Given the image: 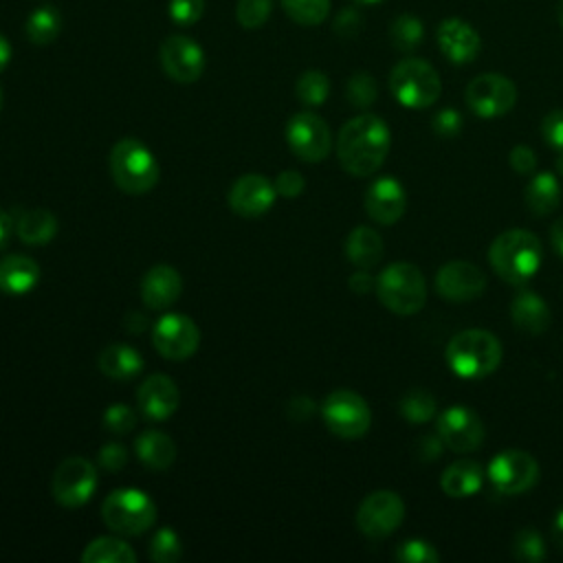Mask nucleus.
<instances>
[{"mask_svg":"<svg viewBox=\"0 0 563 563\" xmlns=\"http://www.w3.org/2000/svg\"><path fill=\"white\" fill-rule=\"evenodd\" d=\"M486 288V275L479 266L466 260H453L446 262L438 275H435V290L446 301H473L477 299Z\"/></svg>","mask_w":563,"mask_h":563,"instance_id":"obj_17","label":"nucleus"},{"mask_svg":"<svg viewBox=\"0 0 563 563\" xmlns=\"http://www.w3.org/2000/svg\"><path fill=\"white\" fill-rule=\"evenodd\" d=\"M273 185H275L277 196H282V198H297L303 191L306 180H303V176L297 169H284V172L277 174Z\"/></svg>","mask_w":563,"mask_h":563,"instance_id":"obj_45","label":"nucleus"},{"mask_svg":"<svg viewBox=\"0 0 563 563\" xmlns=\"http://www.w3.org/2000/svg\"><path fill=\"white\" fill-rule=\"evenodd\" d=\"M169 18L178 26L196 24L205 13V0H169Z\"/></svg>","mask_w":563,"mask_h":563,"instance_id":"obj_43","label":"nucleus"},{"mask_svg":"<svg viewBox=\"0 0 563 563\" xmlns=\"http://www.w3.org/2000/svg\"><path fill=\"white\" fill-rule=\"evenodd\" d=\"M59 33H62V13L51 4L37 7L35 11H31L24 22V35L35 46H46L55 42Z\"/></svg>","mask_w":563,"mask_h":563,"instance_id":"obj_31","label":"nucleus"},{"mask_svg":"<svg viewBox=\"0 0 563 563\" xmlns=\"http://www.w3.org/2000/svg\"><path fill=\"white\" fill-rule=\"evenodd\" d=\"M152 343L161 356L169 361H185L196 354L200 345V330L187 314L167 312L154 323Z\"/></svg>","mask_w":563,"mask_h":563,"instance_id":"obj_14","label":"nucleus"},{"mask_svg":"<svg viewBox=\"0 0 563 563\" xmlns=\"http://www.w3.org/2000/svg\"><path fill=\"white\" fill-rule=\"evenodd\" d=\"M543 139L559 152H563V110H552L541 121Z\"/></svg>","mask_w":563,"mask_h":563,"instance_id":"obj_46","label":"nucleus"},{"mask_svg":"<svg viewBox=\"0 0 563 563\" xmlns=\"http://www.w3.org/2000/svg\"><path fill=\"white\" fill-rule=\"evenodd\" d=\"M556 18H559V24L563 29V0H559V4H556Z\"/></svg>","mask_w":563,"mask_h":563,"instance_id":"obj_57","label":"nucleus"},{"mask_svg":"<svg viewBox=\"0 0 563 563\" xmlns=\"http://www.w3.org/2000/svg\"><path fill=\"white\" fill-rule=\"evenodd\" d=\"M158 57L165 75L178 84H194L205 73V51L187 35L165 37Z\"/></svg>","mask_w":563,"mask_h":563,"instance_id":"obj_15","label":"nucleus"},{"mask_svg":"<svg viewBox=\"0 0 563 563\" xmlns=\"http://www.w3.org/2000/svg\"><path fill=\"white\" fill-rule=\"evenodd\" d=\"M464 99L477 117L497 119L515 108L517 86L499 73H482L468 81Z\"/></svg>","mask_w":563,"mask_h":563,"instance_id":"obj_10","label":"nucleus"},{"mask_svg":"<svg viewBox=\"0 0 563 563\" xmlns=\"http://www.w3.org/2000/svg\"><path fill=\"white\" fill-rule=\"evenodd\" d=\"M422 35H424L422 22H420L416 15H409V13L398 15V18L391 22V26H389V40H391V44H394L398 51H405V53L418 48Z\"/></svg>","mask_w":563,"mask_h":563,"instance_id":"obj_34","label":"nucleus"},{"mask_svg":"<svg viewBox=\"0 0 563 563\" xmlns=\"http://www.w3.org/2000/svg\"><path fill=\"white\" fill-rule=\"evenodd\" d=\"M486 475L499 493L521 495L537 484L539 464L530 453L521 449H506L490 460Z\"/></svg>","mask_w":563,"mask_h":563,"instance_id":"obj_12","label":"nucleus"},{"mask_svg":"<svg viewBox=\"0 0 563 563\" xmlns=\"http://www.w3.org/2000/svg\"><path fill=\"white\" fill-rule=\"evenodd\" d=\"M2 106H4V92H2V88H0V112H2Z\"/></svg>","mask_w":563,"mask_h":563,"instance_id":"obj_60","label":"nucleus"},{"mask_svg":"<svg viewBox=\"0 0 563 563\" xmlns=\"http://www.w3.org/2000/svg\"><path fill=\"white\" fill-rule=\"evenodd\" d=\"M108 167L114 185L130 196L147 194L156 187L161 176L156 156L134 136H125L112 145Z\"/></svg>","mask_w":563,"mask_h":563,"instance_id":"obj_3","label":"nucleus"},{"mask_svg":"<svg viewBox=\"0 0 563 563\" xmlns=\"http://www.w3.org/2000/svg\"><path fill=\"white\" fill-rule=\"evenodd\" d=\"M84 563H134L136 552L123 539L97 537L81 552Z\"/></svg>","mask_w":563,"mask_h":563,"instance_id":"obj_32","label":"nucleus"},{"mask_svg":"<svg viewBox=\"0 0 563 563\" xmlns=\"http://www.w3.org/2000/svg\"><path fill=\"white\" fill-rule=\"evenodd\" d=\"M183 292V277L169 264L152 266L141 282V299L152 310H165L178 301Z\"/></svg>","mask_w":563,"mask_h":563,"instance_id":"obj_22","label":"nucleus"},{"mask_svg":"<svg viewBox=\"0 0 563 563\" xmlns=\"http://www.w3.org/2000/svg\"><path fill=\"white\" fill-rule=\"evenodd\" d=\"M433 130L435 134L440 136H455L460 130H462V117L460 112L446 108V110H440L435 117H433Z\"/></svg>","mask_w":563,"mask_h":563,"instance_id":"obj_48","label":"nucleus"},{"mask_svg":"<svg viewBox=\"0 0 563 563\" xmlns=\"http://www.w3.org/2000/svg\"><path fill=\"white\" fill-rule=\"evenodd\" d=\"M438 48L451 64H468L479 55L482 40L479 33L460 18H446L435 31Z\"/></svg>","mask_w":563,"mask_h":563,"instance_id":"obj_20","label":"nucleus"},{"mask_svg":"<svg viewBox=\"0 0 563 563\" xmlns=\"http://www.w3.org/2000/svg\"><path fill=\"white\" fill-rule=\"evenodd\" d=\"M510 317L515 325L528 334H541L550 325V308L532 290H523L512 299Z\"/></svg>","mask_w":563,"mask_h":563,"instance_id":"obj_27","label":"nucleus"},{"mask_svg":"<svg viewBox=\"0 0 563 563\" xmlns=\"http://www.w3.org/2000/svg\"><path fill=\"white\" fill-rule=\"evenodd\" d=\"M512 550H515L517 559H521V561H541L545 556L543 539L534 528H521L515 534Z\"/></svg>","mask_w":563,"mask_h":563,"instance_id":"obj_41","label":"nucleus"},{"mask_svg":"<svg viewBox=\"0 0 563 563\" xmlns=\"http://www.w3.org/2000/svg\"><path fill=\"white\" fill-rule=\"evenodd\" d=\"M286 143L297 158L306 163H321L332 150V134L319 114L303 110L288 119Z\"/></svg>","mask_w":563,"mask_h":563,"instance_id":"obj_11","label":"nucleus"},{"mask_svg":"<svg viewBox=\"0 0 563 563\" xmlns=\"http://www.w3.org/2000/svg\"><path fill=\"white\" fill-rule=\"evenodd\" d=\"M376 295L394 314H416L427 301L424 275L411 262H394L380 271L376 279Z\"/></svg>","mask_w":563,"mask_h":563,"instance_id":"obj_5","label":"nucleus"},{"mask_svg":"<svg viewBox=\"0 0 563 563\" xmlns=\"http://www.w3.org/2000/svg\"><path fill=\"white\" fill-rule=\"evenodd\" d=\"M556 167H559V172H561V176H563V152H559V161H556Z\"/></svg>","mask_w":563,"mask_h":563,"instance_id":"obj_58","label":"nucleus"},{"mask_svg":"<svg viewBox=\"0 0 563 563\" xmlns=\"http://www.w3.org/2000/svg\"><path fill=\"white\" fill-rule=\"evenodd\" d=\"M136 405L147 420L152 422L167 420L169 416H174V411L180 405L178 385L167 374H152L139 387Z\"/></svg>","mask_w":563,"mask_h":563,"instance_id":"obj_19","label":"nucleus"},{"mask_svg":"<svg viewBox=\"0 0 563 563\" xmlns=\"http://www.w3.org/2000/svg\"><path fill=\"white\" fill-rule=\"evenodd\" d=\"M446 363L460 378H486L501 363V343L488 330H462L446 345Z\"/></svg>","mask_w":563,"mask_h":563,"instance_id":"obj_4","label":"nucleus"},{"mask_svg":"<svg viewBox=\"0 0 563 563\" xmlns=\"http://www.w3.org/2000/svg\"><path fill=\"white\" fill-rule=\"evenodd\" d=\"M9 62H11V44H9V40L0 33V73L9 66Z\"/></svg>","mask_w":563,"mask_h":563,"instance_id":"obj_55","label":"nucleus"},{"mask_svg":"<svg viewBox=\"0 0 563 563\" xmlns=\"http://www.w3.org/2000/svg\"><path fill=\"white\" fill-rule=\"evenodd\" d=\"M407 207L405 187L391 178H376L365 191V213L378 224H394L402 218Z\"/></svg>","mask_w":563,"mask_h":563,"instance_id":"obj_21","label":"nucleus"},{"mask_svg":"<svg viewBox=\"0 0 563 563\" xmlns=\"http://www.w3.org/2000/svg\"><path fill=\"white\" fill-rule=\"evenodd\" d=\"M391 145V132L387 123L376 114H358L350 119L336 136V158L341 167L356 178H365L378 172L387 158Z\"/></svg>","mask_w":563,"mask_h":563,"instance_id":"obj_1","label":"nucleus"},{"mask_svg":"<svg viewBox=\"0 0 563 563\" xmlns=\"http://www.w3.org/2000/svg\"><path fill=\"white\" fill-rule=\"evenodd\" d=\"M361 24H363L361 13H358L356 9H345V11L339 13V18H336V22H334V31H336L339 35H343V37H352V35L358 33Z\"/></svg>","mask_w":563,"mask_h":563,"instance_id":"obj_49","label":"nucleus"},{"mask_svg":"<svg viewBox=\"0 0 563 563\" xmlns=\"http://www.w3.org/2000/svg\"><path fill=\"white\" fill-rule=\"evenodd\" d=\"M442 451V440L440 435L438 438H422V457L424 460H433L438 453Z\"/></svg>","mask_w":563,"mask_h":563,"instance_id":"obj_53","label":"nucleus"},{"mask_svg":"<svg viewBox=\"0 0 563 563\" xmlns=\"http://www.w3.org/2000/svg\"><path fill=\"white\" fill-rule=\"evenodd\" d=\"M97 484L99 479L95 464L86 457L70 455L57 464L51 479V490L59 506L79 508L92 497Z\"/></svg>","mask_w":563,"mask_h":563,"instance_id":"obj_9","label":"nucleus"},{"mask_svg":"<svg viewBox=\"0 0 563 563\" xmlns=\"http://www.w3.org/2000/svg\"><path fill=\"white\" fill-rule=\"evenodd\" d=\"M438 435L442 444H446L451 451L471 453L484 440V424L473 409L464 405H453L440 413Z\"/></svg>","mask_w":563,"mask_h":563,"instance_id":"obj_16","label":"nucleus"},{"mask_svg":"<svg viewBox=\"0 0 563 563\" xmlns=\"http://www.w3.org/2000/svg\"><path fill=\"white\" fill-rule=\"evenodd\" d=\"M345 255L358 268H372L383 257V238L378 231L361 224L350 231L345 240Z\"/></svg>","mask_w":563,"mask_h":563,"instance_id":"obj_29","label":"nucleus"},{"mask_svg":"<svg viewBox=\"0 0 563 563\" xmlns=\"http://www.w3.org/2000/svg\"><path fill=\"white\" fill-rule=\"evenodd\" d=\"M143 356L136 347L125 343L106 345L97 356V367L112 380H130L143 372Z\"/></svg>","mask_w":563,"mask_h":563,"instance_id":"obj_24","label":"nucleus"},{"mask_svg":"<svg viewBox=\"0 0 563 563\" xmlns=\"http://www.w3.org/2000/svg\"><path fill=\"white\" fill-rule=\"evenodd\" d=\"M321 416L325 427L343 440H356L365 435L372 424L369 405L352 389H336L328 394L321 405Z\"/></svg>","mask_w":563,"mask_h":563,"instance_id":"obj_8","label":"nucleus"},{"mask_svg":"<svg viewBox=\"0 0 563 563\" xmlns=\"http://www.w3.org/2000/svg\"><path fill=\"white\" fill-rule=\"evenodd\" d=\"M11 231H13V218L11 213L0 205V251L7 246L9 238H11Z\"/></svg>","mask_w":563,"mask_h":563,"instance_id":"obj_52","label":"nucleus"},{"mask_svg":"<svg viewBox=\"0 0 563 563\" xmlns=\"http://www.w3.org/2000/svg\"><path fill=\"white\" fill-rule=\"evenodd\" d=\"M378 88L372 75L367 73H354L347 81V99L354 108H367L376 101Z\"/></svg>","mask_w":563,"mask_h":563,"instance_id":"obj_38","label":"nucleus"},{"mask_svg":"<svg viewBox=\"0 0 563 563\" xmlns=\"http://www.w3.org/2000/svg\"><path fill=\"white\" fill-rule=\"evenodd\" d=\"M389 90L405 108L422 110L438 101L442 81L438 70L427 59L407 57L391 68Z\"/></svg>","mask_w":563,"mask_h":563,"instance_id":"obj_7","label":"nucleus"},{"mask_svg":"<svg viewBox=\"0 0 563 563\" xmlns=\"http://www.w3.org/2000/svg\"><path fill=\"white\" fill-rule=\"evenodd\" d=\"M400 413L411 422V424H422L429 422L435 416V400L429 391L424 389H413L402 396L400 400Z\"/></svg>","mask_w":563,"mask_h":563,"instance_id":"obj_37","label":"nucleus"},{"mask_svg":"<svg viewBox=\"0 0 563 563\" xmlns=\"http://www.w3.org/2000/svg\"><path fill=\"white\" fill-rule=\"evenodd\" d=\"M103 427L114 435H125L136 427V413L125 402H114L103 411Z\"/></svg>","mask_w":563,"mask_h":563,"instance_id":"obj_40","label":"nucleus"},{"mask_svg":"<svg viewBox=\"0 0 563 563\" xmlns=\"http://www.w3.org/2000/svg\"><path fill=\"white\" fill-rule=\"evenodd\" d=\"M405 519V501L394 490H374L369 493L358 510L356 526L369 539L389 537Z\"/></svg>","mask_w":563,"mask_h":563,"instance_id":"obj_13","label":"nucleus"},{"mask_svg":"<svg viewBox=\"0 0 563 563\" xmlns=\"http://www.w3.org/2000/svg\"><path fill=\"white\" fill-rule=\"evenodd\" d=\"M550 240H552V246L554 251L563 257V218H559L552 229H550Z\"/></svg>","mask_w":563,"mask_h":563,"instance_id":"obj_54","label":"nucleus"},{"mask_svg":"<svg viewBox=\"0 0 563 563\" xmlns=\"http://www.w3.org/2000/svg\"><path fill=\"white\" fill-rule=\"evenodd\" d=\"M97 462L106 471H121L128 464V449L121 442H108L99 449Z\"/></svg>","mask_w":563,"mask_h":563,"instance_id":"obj_44","label":"nucleus"},{"mask_svg":"<svg viewBox=\"0 0 563 563\" xmlns=\"http://www.w3.org/2000/svg\"><path fill=\"white\" fill-rule=\"evenodd\" d=\"M57 218L53 211L48 209H22L15 220H13V229L18 233V238L29 244V246H42L48 244L55 235H57Z\"/></svg>","mask_w":563,"mask_h":563,"instance_id":"obj_25","label":"nucleus"},{"mask_svg":"<svg viewBox=\"0 0 563 563\" xmlns=\"http://www.w3.org/2000/svg\"><path fill=\"white\" fill-rule=\"evenodd\" d=\"M541 255L539 238L526 229H508L499 233L488 249V262L495 273L515 286L526 284L539 271Z\"/></svg>","mask_w":563,"mask_h":563,"instance_id":"obj_2","label":"nucleus"},{"mask_svg":"<svg viewBox=\"0 0 563 563\" xmlns=\"http://www.w3.org/2000/svg\"><path fill=\"white\" fill-rule=\"evenodd\" d=\"M286 411H288V416H290L292 420L301 422V420H306L308 416L314 413V402H312V398H308V396H297V398H292V400L288 402Z\"/></svg>","mask_w":563,"mask_h":563,"instance_id":"obj_50","label":"nucleus"},{"mask_svg":"<svg viewBox=\"0 0 563 563\" xmlns=\"http://www.w3.org/2000/svg\"><path fill=\"white\" fill-rule=\"evenodd\" d=\"M295 92L303 106H321L330 95V81L321 70H306L299 75Z\"/></svg>","mask_w":563,"mask_h":563,"instance_id":"obj_36","label":"nucleus"},{"mask_svg":"<svg viewBox=\"0 0 563 563\" xmlns=\"http://www.w3.org/2000/svg\"><path fill=\"white\" fill-rule=\"evenodd\" d=\"M356 4H376V2H383V0H354Z\"/></svg>","mask_w":563,"mask_h":563,"instance_id":"obj_59","label":"nucleus"},{"mask_svg":"<svg viewBox=\"0 0 563 563\" xmlns=\"http://www.w3.org/2000/svg\"><path fill=\"white\" fill-rule=\"evenodd\" d=\"M275 185L262 174H244L229 189V207L244 218H260L275 205Z\"/></svg>","mask_w":563,"mask_h":563,"instance_id":"obj_18","label":"nucleus"},{"mask_svg":"<svg viewBox=\"0 0 563 563\" xmlns=\"http://www.w3.org/2000/svg\"><path fill=\"white\" fill-rule=\"evenodd\" d=\"M552 534H554V541L563 548V508L559 510V515L554 517V523H552Z\"/></svg>","mask_w":563,"mask_h":563,"instance_id":"obj_56","label":"nucleus"},{"mask_svg":"<svg viewBox=\"0 0 563 563\" xmlns=\"http://www.w3.org/2000/svg\"><path fill=\"white\" fill-rule=\"evenodd\" d=\"M523 194H526V205L534 216H548L561 202V185L552 172L534 174L528 180Z\"/></svg>","mask_w":563,"mask_h":563,"instance_id":"obj_30","label":"nucleus"},{"mask_svg":"<svg viewBox=\"0 0 563 563\" xmlns=\"http://www.w3.org/2000/svg\"><path fill=\"white\" fill-rule=\"evenodd\" d=\"M508 161H510V167L517 172V174H532L534 167H537V154L532 147L528 145H515L508 154Z\"/></svg>","mask_w":563,"mask_h":563,"instance_id":"obj_47","label":"nucleus"},{"mask_svg":"<svg viewBox=\"0 0 563 563\" xmlns=\"http://www.w3.org/2000/svg\"><path fill=\"white\" fill-rule=\"evenodd\" d=\"M147 554L154 563H176L183 556V543L176 530L169 526L158 528L150 539Z\"/></svg>","mask_w":563,"mask_h":563,"instance_id":"obj_35","label":"nucleus"},{"mask_svg":"<svg viewBox=\"0 0 563 563\" xmlns=\"http://www.w3.org/2000/svg\"><path fill=\"white\" fill-rule=\"evenodd\" d=\"M482 466L473 460H457L453 464H449L440 477V486L444 490V495L462 499V497H471L482 488Z\"/></svg>","mask_w":563,"mask_h":563,"instance_id":"obj_28","label":"nucleus"},{"mask_svg":"<svg viewBox=\"0 0 563 563\" xmlns=\"http://www.w3.org/2000/svg\"><path fill=\"white\" fill-rule=\"evenodd\" d=\"M134 453L143 466L152 471H165L176 460V444L167 433L150 429L136 438Z\"/></svg>","mask_w":563,"mask_h":563,"instance_id":"obj_26","label":"nucleus"},{"mask_svg":"<svg viewBox=\"0 0 563 563\" xmlns=\"http://www.w3.org/2000/svg\"><path fill=\"white\" fill-rule=\"evenodd\" d=\"M396 559L402 563H435L440 554L429 541L409 539L396 548Z\"/></svg>","mask_w":563,"mask_h":563,"instance_id":"obj_42","label":"nucleus"},{"mask_svg":"<svg viewBox=\"0 0 563 563\" xmlns=\"http://www.w3.org/2000/svg\"><path fill=\"white\" fill-rule=\"evenodd\" d=\"M40 277H42L40 264L29 255L11 253L0 260V290L4 295H13V297L26 295L37 286Z\"/></svg>","mask_w":563,"mask_h":563,"instance_id":"obj_23","label":"nucleus"},{"mask_svg":"<svg viewBox=\"0 0 563 563\" xmlns=\"http://www.w3.org/2000/svg\"><path fill=\"white\" fill-rule=\"evenodd\" d=\"M273 0H238L235 18L244 29H260L271 15Z\"/></svg>","mask_w":563,"mask_h":563,"instance_id":"obj_39","label":"nucleus"},{"mask_svg":"<svg viewBox=\"0 0 563 563\" xmlns=\"http://www.w3.org/2000/svg\"><path fill=\"white\" fill-rule=\"evenodd\" d=\"M372 286H374V279L367 273V268H358L354 275H350V288L354 292H367L372 290Z\"/></svg>","mask_w":563,"mask_h":563,"instance_id":"obj_51","label":"nucleus"},{"mask_svg":"<svg viewBox=\"0 0 563 563\" xmlns=\"http://www.w3.org/2000/svg\"><path fill=\"white\" fill-rule=\"evenodd\" d=\"M284 13L301 24V26H317L330 13V0H279Z\"/></svg>","mask_w":563,"mask_h":563,"instance_id":"obj_33","label":"nucleus"},{"mask_svg":"<svg viewBox=\"0 0 563 563\" xmlns=\"http://www.w3.org/2000/svg\"><path fill=\"white\" fill-rule=\"evenodd\" d=\"M101 519L114 534L139 537L154 526L156 506L139 488H117L103 499Z\"/></svg>","mask_w":563,"mask_h":563,"instance_id":"obj_6","label":"nucleus"}]
</instances>
